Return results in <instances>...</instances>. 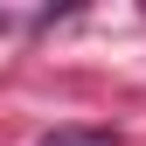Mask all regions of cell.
<instances>
[{
  "label": "cell",
  "instance_id": "obj_1",
  "mask_svg": "<svg viewBox=\"0 0 146 146\" xmlns=\"http://www.w3.org/2000/svg\"><path fill=\"white\" fill-rule=\"evenodd\" d=\"M42 146H118V132H104V125H56V132H42Z\"/></svg>",
  "mask_w": 146,
  "mask_h": 146
}]
</instances>
